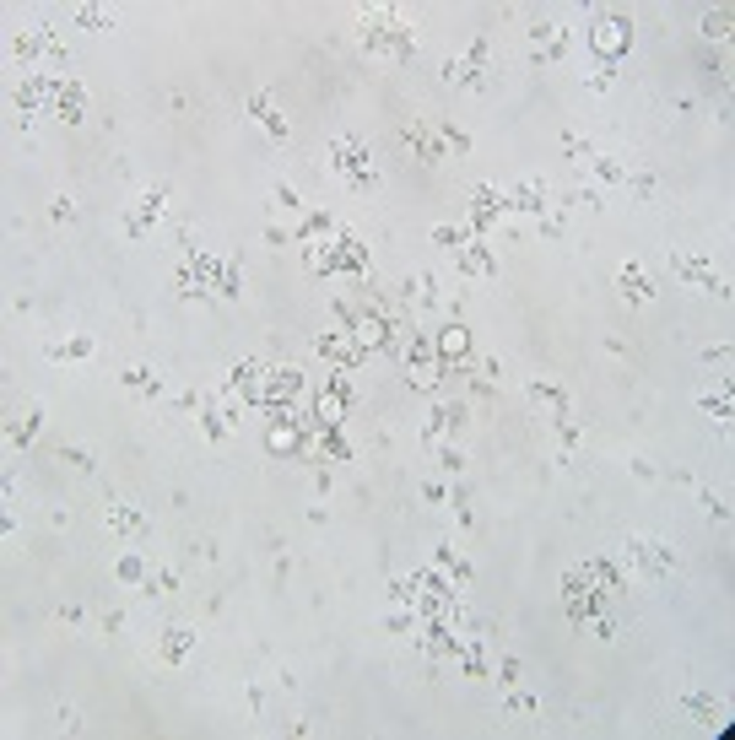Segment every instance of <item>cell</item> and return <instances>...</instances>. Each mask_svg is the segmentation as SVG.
Here are the masks:
<instances>
[{
  "instance_id": "cell-1",
  "label": "cell",
  "mask_w": 735,
  "mask_h": 740,
  "mask_svg": "<svg viewBox=\"0 0 735 740\" xmlns=\"http://www.w3.org/2000/svg\"><path fill=\"white\" fill-rule=\"evenodd\" d=\"M357 44L373 60H395V65L417 60V33H411V22H406L400 6H363L357 12Z\"/></svg>"
},
{
  "instance_id": "cell-2",
  "label": "cell",
  "mask_w": 735,
  "mask_h": 740,
  "mask_svg": "<svg viewBox=\"0 0 735 740\" xmlns=\"http://www.w3.org/2000/svg\"><path fill=\"white\" fill-rule=\"evenodd\" d=\"M617 557L627 562V573H633V584H643V589H659V584H671V573H676V546L665 541V535H627V541L617 546Z\"/></svg>"
},
{
  "instance_id": "cell-3",
  "label": "cell",
  "mask_w": 735,
  "mask_h": 740,
  "mask_svg": "<svg viewBox=\"0 0 735 740\" xmlns=\"http://www.w3.org/2000/svg\"><path fill=\"white\" fill-rule=\"evenodd\" d=\"M324 163H330V173H341L357 195H368V189H379V173H373V152L352 136V130H347V136H330L324 141Z\"/></svg>"
},
{
  "instance_id": "cell-4",
  "label": "cell",
  "mask_w": 735,
  "mask_h": 740,
  "mask_svg": "<svg viewBox=\"0 0 735 740\" xmlns=\"http://www.w3.org/2000/svg\"><path fill=\"white\" fill-rule=\"evenodd\" d=\"M563 605H568V622H573V627H589L600 611H611L617 600H606V594L589 584L584 562H573V568H563Z\"/></svg>"
},
{
  "instance_id": "cell-5",
  "label": "cell",
  "mask_w": 735,
  "mask_h": 740,
  "mask_svg": "<svg viewBox=\"0 0 735 740\" xmlns=\"http://www.w3.org/2000/svg\"><path fill=\"white\" fill-rule=\"evenodd\" d=\"M168 200H173V184L168 179H157L152 189H141L136 200H130V211H124V222H119V233L130 238V243H141L147 233H152V222L168 211Z\"/></svg>"
},
{
  "instance_id": "cell-6",
  "label": "cell",
  "mask_w": 735,
  "mask_h": 740,
  "mask_svg": "<svg viewBox=\"0 0 735 740\" xmlns=\"http://www.w3.org/2000/svg\"><path fill=\"white\" fill-rule=\"evenodd\" d=\"M589 49L600 54V65H617V60L633 49V22L617 17V12H600L595 28H589Z\"/></svg>"
},
{
  "instance_id": "cell-7",
  "label": "cell",
  "mask_w": 735,
  "mask_h": 740,
  "mask_svg": "<svg viewBox=\"0 0 735 740\" xmlns=\"http://www.w3.org/2000/svg\"><path fill=\"white\" fill-rule=\"evenodd\" d=\"M487 60H492V38L482 33L459 60H443V82H449V87H476V92H482V87H487Z\"/></svg>"
},
{
  "instance_id": "cell-8",
  "label": "cell",
  "mask_w": 735,
  "mask_h": 740,
  "mask_svg": "<svg viewBox=\"0 0 735 740\" xmlns=\"http://www.w3.org/2000/svg\"><path fill=\"white\" fill-rule=\"evenodd\" d=\"M49 119H60V124H82L87 119V87L76 76H54L49 71Z\"/></svg>"
},
{
  "instance_id": "cell-9",
  "label": "cell",
  "mask_w": 735,
  "mask_h": 740,
  "mask_svg": "<svg viewBox=\"0 0 735 740\" xmlns=\"http://www.w3.org/2000/svg\"><path fill=\"white\" fill-rule=\"evenodd\" d=\"M314 352H319L330 368H347V373H357V368L368 362V352L357 346L352 330H324V335H314Z\"/></svg>"
},
{
  "instance_id": "cell-10",
  "label": "cell",
  "mask_w": 735,
  "mask_h": 740,
  "mask_svg": "<svg viewBox=\"0 0 735 740\" xmlns=\"http://www.w3.org/2000/svg\"><path fill=\"white\" fill-rule=\"evenodd\" d=\"M195 643H200V633H195L189 622H168V627L157 633V664H163V670H179V664L195 654Z\"/></svg>"
},
{
  "instance_id": "cell-11",
  "label": "cell",
  "mask_w": 735,
  "mask_h": 740,
  "mask_svg": "<svg viewBox=\"0 0 735 740\" xmlns=\"http://www.w3.org/2000/svg\"><path fill=\"white\" fill-rule=\"evenodd\" d=\"M676 703H682V713H687L698 729H730V719H724V697H714V692L692 687V692H682Z\"/></svg>"
},
{
  "instance_id": "cell-12",
  "label": "cell",
  "mask_w": 735,
  "mask_h": 740,
  "mask_svg": "<svg viewBox=\"0 0 735 740\" xmlns=\"http://www.w3.org/2000/svg\"><path fill=\"white\" fill-rule=\"evenodd\" d=\"M671 271H676L687 287H698V292H719V298H724V282H719V271H714L703 254H682V249H676V254H671Z\"/></svg>"
},
{
  "instance_id": "cell-13",
  "label": "cell",
  "mask_w": 735,
  "mask_h": 740,
  "mask_svg": "<svg viewBox=\"0 0 735 740\" xmlns=\"http://www.w3.org/2000/svg\"><path fill=\"white\" fill-rule=\"evenodd\" d=\"M508 195V211H524V217H547V206H552V184L547 179H519L514 189H503Z\"/></svg>"
},
{
  "instance_id": "cell-14",
  "label": "cell",
  "mask_w": 735,
  "mask_h": 740,
  "mask_svg": "<svg viewBox=\"0 0 735 740\" xmlns=\"http://www.w3.org/2000/svg\"><path fill=\"white\" fill-rule=\"evenodd\" d=\"M454 271L459 276H498V254L487 249V238H471V243H465V249H454Z\"/></svg>"
},
{
  "instance_id": "cell-15",
  "label": "cell",
  "mask_w": 735,
  "mask_h": 740,
  "mask_svg": "<svg viewBox=\"0 0 735 740\" xmlns=\"http://www.w3.org/2000/svg\"><path fill=\"white\" fill-rule=\"evenodd\" d=\"M433 352H438V362H443V368H459L465 357H471V330H465L459 319H454V324H443V330L433 335Z\"/></svg>"
},
{
  "instance_id": "cell-16",
  "label": "cell",
  "mask_w": 735,
  "mask_h": 740,
  "mask_svg": "<svg viewBox=\"0 0 735 740\" xmlns=\"http://www.w3.org/2000/svg\"><path fill=\"white\" fill-rule=\"evenodd\" d=\"M103 519H108V529H114V535H124V541H141V535L152 529L141 508H130V503H119V497H108V508H103Z\"/></svg>"
},
{
  "instance_id": "cell-17",
  "label": "cell",
  "mask_w": 735,
  "mask_h": 740,
  "mask_svg": "<svg viewBox=\"0 0 735 740\" xmlns=\"http://www.w3.org/2000/svg\"><path fill=\"white\" fill-rule=\"evenodd\" d=\"M244 119H254V124H260V130H265V136H271V141H287V119L276 114V98L265 92V87H260V92L249 98V114H244Z\"/></svg>"
},
{
  "instance_id": "cell-18",
  "label": "cell",
  "mask_w": 735,
  "mask_h": 740,
  "mask_svg": "<svg viewBox=\"0 0 735 740\" xmlns=\"http://www.w3.org/2000/svg\"><path fill=\"white\" fill-rule=\"evenodd\" d=\"M617 292H622L633 308L654 303V287H649V276H643V265H638V259H622V265H617Z\"/></svg>"
},
{
  "instance_id": "cell-19",
  "label": "cell",
  "mask_w": 735,
  "mask_h": 740,
  "mask_svg": "<svg viewBox=\"0 0 735 740\" xmlns=\"http://www.w3.org/2000/svg\"><path fill=\"white\" fill-rule=\"evenodd\" d=\"M12 60L22 65V76H33L38 65H44V38H38V22H33V28H17V33H12Z\"/></svg>"
},
{
  "instance_id": "cell-20",
  "label": "cell",
  "mask_w": 735,
  "mask_h": 740,
  "mask_svg": "<svg viewBox=\"0 0 735 740\" xmlns=\"http://www.w3.org/2000/svg\"><path fill=\"white\" fill-rule=\"evenodd\" d=\"M465 422H471V411H465V406H459V400H454V406H449V400H443V406H433V417H427V427H422V438H427V443H438L443 433H459Z\"/></svg>"
},
{
  "instance_id": "cell-21",
  "label": "cell",
  "mask_w": 735,
  "mask_h": 740,
  "mask_svg": "<svg viewBox=\"0 0 735 740\" xmlns=\"http://www.w3.org/2000/svg\"><path fill=\"white\" fill-rule=\"evenodd\" d=\"M38 422H44V400H28V411H17V417L6 422V443H12V449H28V443L38 438Z\"/></svg>"
},
{
  "instance_id": "cell-22",
  "label": "cell",
  "mask_w": 735,
  "mask_h": 740,
  "mask_svg": "<svg viewBox=\"0 0 735 740\" xmlns=\"http://www.w3.org/2000/svg\"><path fill=\"white\" fill-rule=\"evenodd\" d=\"M119 384H124L130 394H136V400H157V394H163V373H157V368H147V362L124 368V373H119Z\"/></svg>"
},
{
  "instance_id": "cell-23",
  "label": "cell",
  "mask_w": 735,
  "mask_h": 740,
  "mask_svg": "<svg viewBox=\"0 0 735 740\" xmlns=\"http://www.w3.org/2000/svg\"><path fill=\"white\" fill-rule=\"evenodd\" d=\"M38 38H44V71L65 76V65H71V54H65V38H60V28H54V22H38Z\"/></svg>"
},
{
  "instance_id": "cell-24",
  "label": "cell",
  "mask_w": 735,
  "mask_h": 740,
  "mask_svg": "<svg viewBox=\"0 0 735 740\" xmlns=\"http://www.w3.org/2000/svg\"><path fill=\"white\" fill-rule=\"evenodd\" d=\"M98 346H92V335H71V341H49L44 346V357L49 362H87Z\"/></svg>"
},
{
  "instance_id": "cell-25",
  "label": "cell",
  "mask_w": 735,
  "mask_h": 740,
  "mask_svg": "<svg viewBox=\"0 0 735 740\" xmlns=\"http://www.w3.org/2000/svg\"><path fill=\"white\" fill-rule=\"evenodd\" d=\"M71 28H82V33H108V28H114V12H108V6H92V0H82V6H71Z\"/></svg>"
},
{
  "instance_id": "cell-26",
  "label": "cell",
  "mask_w": 735,
  "mask_h": 740,
  "mask_svg": "<svg viewBox=\"0 0 735 740\" xmlns=\"http://www.w3.org/2000/svg\"><path fill=\"white\" fill-rule=\"evenodd\" d=\"M308 271H319V276H341V271H347L341 243H308Z\"/></svg>"
},
{
  "instance_id": "cell-27",
  "label": "cell",
  "mask_w": 735,
  "mask_h": 740,
  "mask_svg": "<svg viewBox=\"0 0 735 740\" xmlns=\"http://www.w3.org/2000/svg\"><path fill=\"white\" fill-rule=\"evenodd\" d=\"M698 411H708L719 427H730V373L719 378V389H703L698 394Z\"/></svg>"
},
{
  "instance_id": "cell-28",
  "label": "cell",
  "mask_w": 735,
  "mask_h": 740,
  "mask_svg": "<svg viewBox=\"0 0 735 740\" xmlns=\"http://www.w3.org/2000/svg\"><path fill=\"white\" fill-rule=\"evenodd\" d=\"M406 147H417V157H422V163H438V157H443L438 136H433L427 124H417V119H411V130H406Z\"/></svg>"
},
{
  "instance_id": "cell-29",
  "label": "cell",
  "mask_w": 735,
  "mask_h": 740,
  "mask_svg": "<svg viewBox=\"0 0 735 740\" xmlns=\"http://www.w3.org/2000/svg\"><path fill=\"white\" fill-rule=\"evenodd\" d=\"M530 713H541V697H536V692H519V687H508V703L498 708V719H530Z\"/></svg>"
},
{
  "instance_id": "cell-30",
  "label": "cell",
  "mask_w": 735,
  "mask_h": 740,
  "mask_svg": "<svg viewBox=\"0 0 735 740\" xmlns=\"http://www.w3.org/2000/svg\"><path fill=\"white\" fill-rule=\"evenodd\" d=\"M443 378H449V368H443V362H433V368H406V384H411L417 394H433Z\"/></svg>"
},
{
  "instance_id": "cell-31",
  "label": "cell",
  "mask_w": 735,
  "mask_h": 740,
  "mask_svg": "<svg viewBox=\"0 0 735 740\" xmlns=\"http://www.w3.org/2000/svg\"><path fill=\"white\" fill-rule=\"evenodd\" d=\"M141 589H147V594H152V600H168V594H173V589H179V568H168V562H163V568H152V573H147V584H141Z\"/></svg>"
},
{
  "instance_id": "cell-32",
  "label": "cell",
  "mask_w": 735,
  "mask_h": 740,
  "mask_svg": "<svg viewBox=\"0 0 735 740\" xmlns=\"http://www.w3.org/2000/svg\"><path fill=\"white\" fill-rule=\"evenodd\" d=\"M438 568H454V584H459V589H471V562L454 552V541H438Z\"/></svg>"
},
{
  "instance_id": "cell-33",
  "label": "cell",
  "mask_w": 735,
  "mask_h": 740,
  "mask_svg": "<svg viewBox=\"0 0 735 740\" xmlns=\"http://www.w3.org/2000/svg\"><path fill=\"white\" fill-rule=\"evenodd\" d=\"M622 184H627V189H633L638 200H654V195H659V184H654V173H649V168H638V163H627V173H622Z\"/></svg>"
},
{
  "instance_id": "cell-34",
  "label": "cell",
  "mask_w": 735,
  "mask_h": 740,
  "mask_svg": "<svg viewBox=\"0 0 735 740\" xmlns=\"http://www.w3.org/2000/svg\"><path fill=\"white\" fill-rule=\"evenodd\" d=\"M530 400H541V406H552L557 417H568V394H563L557 384H547V378H536V384H530Z\"/></svg>"
},
{
  "instance_id": "cell-35",
  "label": "cell",
  "mask_w": 735,
  "mask_h": 740,
  "mask_svg": "<svg viewBox=\"0 0 735 740\" xmlns=\"http://www.w3.org/2000/svg\"><path fill=\"white\" fill-rule=\"evenodd\" d=\"M147 573H152V568H147L136 552H124V557L114 562V578H119V584H147Z\"/></svg>"
},
{
  "instance_id": "cell-36",
  "label": "cell",
  "mask_w": 735,
  "mask_h": 740,
  "mask_svg": "<svg viewBox=\"0 0 735 740\" xmlns=\"http://www.w3.org/2000/svg\"><path fill=\"white\" fill-rule=\"evenodd\" d=\"M330 233H341V227L330 222L324 211H308V217H303V227H298V243H308V238H330Z\"/></svg>"
},
{
  "instance_id": "cell-37",
  "label": "cell",
  "mask_w": 735,
  "mask_h": 740,
  "mask_svg": "<svg viewBox=\"0 0 735 740\" xmlns=\"http://www.w3.org/2000/svg\"><path fill=\"white\" fill-rule=\"evenodd\" d=\"M271 206H282V211H303V195H298L287 179H276V184H271Z\"/></svg>"
},
{
  "instance_id": "cell-38",
  "label": "cell",
  "mask_w": 735,
  "mask_h": 740,
  "mask_svg": "<svg viewBox=\"0 0 735 740\" xmlns=\"http://www.w3.org/2000/svg\"><path fill=\"white\" fill-rule=\"evenodd\" d=\"M238 292H244V271L228 259V265H222V276H217V298H238Z\"/></svg>"
},
{
  "instance_id": "cell-39",
  "label": "cell",
  "mask_w": 735,
  "mask_h": 740,
  "mask_svg": "<svg viewBox=\"0 0 735 740\" xmlns=\"http://www.w3.org/2000/svg\"><path fill=\"white\" fill-rule=\"evenodd\" d=\"M703 38H730V6L703 12Z\"/></svg>"
},
{
  "instance_id": "cell-40",
  "label": "cell",
  "mask_w": 735,
  "mask_h": 740,
  "mask_svg": "<svg viewBox=\"0 0 735 740\" xmlns=\"http://www.w3.org/2000/svg\"><path fill=\"white\" fill-rule=\"evenodd\" d=\"M173 287H179V298H195V303H206V298H212L206 287H200V282H195V271H189V265H184V271L173 276Z\"/></svg>"
},
{
  "instance_id": "cell-41",
  "label": "cell",
  "mask_w": 735,
  "mask_h": 740,
  "mask_svg": "<svg viewBox=\"0 0 735 740\" xmlns=\"http://www.w3.org/2000/svg\"><path fill=\"white\" fill-rule=\"evenodd\" d=\"M60 459L71 465V470H92L98 459H92V449H82V443H60Z\"/></svg>"
},
{
  "instance_id": "cell-42",
  "label": "cell",
  "mask_w": 735,
  "mask_h": 740,
  "mask_svg": "<svg viewBox=\"0 0 735 740\" xmlns=\"http://www.w3.org/2000/svg\"><path fill=\"white\" fill-rule=\"evenodd\" d=\"M433 243L454 254V249H465V243H471V233H465V227H433Z\"/></svg>"
},
{
  "instance_id": "cell-43",
  "label": "cell",
  "mask_w": 735,
  "mask_h": 740,
  "mask_svg": "<svg viewBox=\"0 0 735 740\" xmlns=\"http://www.w3.org/2000/svg\"><path fill=\"white\" fill-rule=\"evenodd\" d=\"M49 222H54V227L76 222V200H71V195H54V206H49Z\"/></svg>"
},
{
  "instance_id": "cell-44",
  "label": "cell",
  "mask_w": 735,
  "mask_h": 740,
  "mask_svg": "<svg viewBox=\"0 0 735 740\" xmlns=\"http://www.w3.org/2000/svg\"><path fill=\"white\" fill-rule=\"evenodd\" d=\"M438 470H449V476H459V470H465V454H459L454 443H438Z\"/></svg>"
},
{
  "instance_id": "cell-45",
  "label": "cell",
  "mask_w": 735,
  "mask_h": 740,
  "mask_svg": "<svg viewBox=\"0 0 735 740\" xmlns=\"http://www.w3.org/2000/svg\"><path fill=\"white\" fill-rule=\"evenodd\" d=\"M563 152H568V157H573L579 168H584V163L595 157V147H589V141H579V136H573V130H568V136H563Z\"/></svg>"
},
{
  "instance_id": "cell-46",
  "label": "cell",
  "mask_w": 735,
  "mask_h": 740,
  "mask_svg": "<svg viewBox=\"0 0 735 740\" xmlns=\"http://www.w3.org/2000/svg\"><path fill=\"white\" fill-rule=\"evenodd\" d=\"M54 724H60V735H76V729H82V713H76L71 703H60V708H54Z\"/></svg>"
},
{
  "instance_id": "cell-47",
  "label": "cell",
  "mask_w": 735,
  "mask_h": 740,
  "mask_svg": "<svg viewBox=\"0 0 735 740\" xmlns=\"http://www.w3.org/2000/svg\"><path fill=\"white\" fill-rule=\"evenodd\" d=\"M498 681H503V687H519V681H524V664H519L514 654H508V659L498 664Z\"/></svg>"
},
{
  "instance_id": "cell-48",
  "label": "cell",
  "mask_w": 735,
  "mask_h": 740,
  "mask_svg": "<svg viewBox=\"0 0 735 740\" xmlns=\"http://www.w3.org/2000/svg\"><path fill=\"white\" fill-rule=\"evenodd\" d=\"M617 82V65H600V71H589V92H611Z\"/></svg>"
},
{
  "instance_id": "cell-49",
  "label": "cell",
  "mask_w": 735,
  "mask_h": 740,
  "mask_svg": "<svg viewBox=\"0 0 735 740\" xmlns=\"http://www.w3.org/2000/svg\"><path fill=\"white\" fill-rule=\"evenodd\" d=\"M417 303H422V308H433V303H438V282H433L427 271L417 276Z\"/></svg>"
},
{
  "instance_id": "cell-50",
  "label": "cell",
  "mask_w": 735,
  "mask_h": 740,
  "mask_svg": "<svg viewBox=\"0 0 735 740\" xmlns=\"http://www.w3.org/2000/svg\"><path fill=\"white\" fill-rule=\"evenodd\" d=\"M698 503H703V513H708V519H719V524L730 519V508H724V497H714V492H698Z\"/></svg>"
},
{
  "instance_id": "cell-51",
  "label": "cell",
  "mask_w": 735,
  "mask_h": 740,
  "mask_svg": "<svg viewBox=\"0 0 735 740\" xmlns=\"http://www.w3.org/2000/svg\"><path fill=\"white\" fill-rule=\"evenodd\" d=\"M443 141H449L454 152H471V136H459V130H454V124H443Z\"/></svg>"
},
{
  "instance_id": "cell-52",
  "label": "cell",
  "mask_w": 735,
  "mask_h": 740,
  "mask_svg": "<svg viewBox=\"0 0 735 740\" xmlns=\"http://www.w3.org/2000/svg\"><path fill=\"white\" fill-rule=\"evenodd\" d=\"M703 362H730V341H719V346H703Z\"/></svg>"
},
{
  "instance_id": "cell-53",
  "label": "cell",
  "mask_w": 735,
  "mask_h": 740,
  "mask_svg": "<svg viewBox=\"0 0 735 740\" xmlns=\"http://www.w3.org/2000/svg\"><path fill=\"white\" fill-rule=\"evenodd\" d=\"M422 497H427V503H449V487H443V481H427Z\"/></svg>"
},
{
  "instance_id": "cell-54",
  "label": "cell",
  "mask_w": 735,
  "mask_h": 740,
  "mask_svg": "<svg viewBox=\"0 0 735 740\" xmlns=\"http://www.w3.org/2000/svg\"><path fill=\"white\" fill-rule=\"evenodd\" d=\"M124 627V611H103V622H98V633H119Z\"/></svg>"
},
{
  "instance_id": "cell-55",
  "label": "cell",
  "mask_w": 735,
  "mask_h": 740,
  "mask_svg": "<svg viewBox=\"0 0 735 740\" xmlns=\"http://www.w3.org/2000/svg\"><path fill=\"white\" fill-rule=\"evenodd\" d=\"M60 622L65 627H82V605H60Z\"/></svg>"
},
{
  "instance_id": "cell-56",
  "label": "cell",
  "mask_w": 735,
  "mask_h": 740,
  "mask_svg": "<svg viewBox=\"0 0 735 740\" xmlns=\"http://www.w3.org/2000/svg\"><path fill=\"white\" fill-rule=\"evenodd\" d=\"M195 557L200 562H217V541H195Z\"/></svg>"
}]
</instances>
